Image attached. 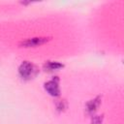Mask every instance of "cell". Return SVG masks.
Listing matches in <instances>:
<instances>
[{
	"label": "cell",
	"mask_w": 124,
	"mask_h": 124,
	"mask_svg": "<svg viewBox=\"0 0 124 124\" xmlns=\"http://www.w3.org/2000/svg\"><path fill=\"white\" fill-rule=\"evenodd\" d=\"M38 72H39V70L36 67V65H34L33 63H31L29 61H23L20 64L19 68H18L19 76L23 79H31V78H33L34 77H36Z\"/></svg>",
	"instance_id": "6da1fadb"
},
{
	"label": "cell",
	"mask_w": 124,
	"mask_h": 124,
	"mask_svg": "<svg viewBox=\"0 0 124 124\" xmlns=\"http://www.w3.org/2000/svg\"><path fill=\"white\" fill-rule=\"evenodd\" d=\"M48 40H49L48 38H41V37L30 38V39H27V40L21 42L19 46L21 47H36L38 46H41V45L45 44Z\"/></svg>",
	"instance_id": "7a4b0ae2"
},
{
	"label": "cell",
	"mask_w": 124,
	"mask_h": 124,
	"mask_svg": "<svg viewBox=\"0 0 124 124\" xmlns=\"http://www.w3.org/2000/svg\"><path fill=\"white\" fill-rule=\"evenodd\" d=\"M45 89L49 95L54 96V97L58 96L60 94V90H59V86H58V78L55 77V78L46 82L45 83Z\"/></svg>",
	"instance_id": "3957f363"
},
{
	"label": "cell",
	"mask_w": 124,
	"mask_h": 124,
	"mask_svg": "<svg viewBox=\"0 0 124 124\" xmlns=\"http://www.w3.org/2000/svg\"><path fill=\"white\" fill-rule=\"evenodd\" d=\"M100 104H101V97L100 96H98V97L90 100L86 104V107H85L86 108V111L88 113H94L96 111V109L98 108V107H99Z\"/></svg>",
	"instance_id": "277c9868"
},
{
	"label": "cell",
	"mask_w": 124,
	"mask_h": 124,
	"mask_svg": "<svg viewBox=\"0 0 124 124\" xmlns=\"http://www.w3.org/2000/svg\"><path fill=\"white\" fill-rule=\"evenodd\" d=\"M63 67H64V65L62 63L57 62V61H46L44 64V69H45V71H47V72L56 71V70H59Z\"/></svg>",
	"instance_id": "5b68a950"
},
{
	"label": "cell",
	"mask_w": 124,
	"mask_h": 124,
	"mask_svg": "<svg viewBox=\"0 0 124 124\" xmlns=\"http://www.w3.org/2000/svg\"><path fill=\"white\" fill-rule=\"evenodd\" d=\"M92 123L93 124H102V117H100V116H93Z\"/></svg>",
	"instance_id": "8992f818"
},
{
	"label": "cell",
	"mask_w": 124,
	"mask_h": 124,
	"mask_svg": "<svg viewBox=\"0 0 124 124\" xmlns=\"http://www.w3.org/2000/svg\"><path fill=\"white\" fill-rule=\"evenodd\" d=\"M63 103H64V101H61L60 102V105H57V108L59 110H62V109H64L66 108V106H63Z\"/></svg>",
	"instance_id": "52a82bcc"
}]
</instances>
